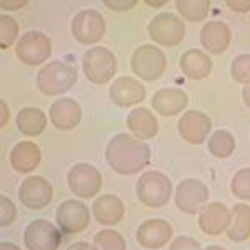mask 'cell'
<instances>
[{
    "label": "cell",
    "instance_id": "5",
    "mask_svg": "<svg viewBox=\"0 0 250 250\" xmlns=\"http://www.w3.org/2000/svg\"><path fill=\"white\" fill-rule=\"evenodd\" d=\"M130 65L137 77L147 80V82H154L164 75L165 68H167V59L160 48L147 43V45H140L134 52Z\"/></svg>",
    "mask_w": 250,
    "mask_h": 250
},
{
    "label": "cell",
    "instance_id": "23",
    "mask_svg": "<svg viewBox=\"0 0 250 250\" xmlns=\"http://www.w3.org/2000/svg\"><path fill=\"white\" fill-rule=\"evenodd\" d=\"M92 212H94L95 219L102 225H115L124 219L125 205L117 195H100L92 205Z\"/></svg>",
    "mask_w": 250,
    "mask_h": 250
},
{
    "label": "cell",
    "instance_id": "7",
    "mask_svg": "<svg viewBox=\"0 0 250 250\" xmlns=\"http://www.w3.org/2000/svg\"><path fill=\"white\" fill-rule=\"evenodd\" d=\"M148 35L160 45L175 47L185 37V25L180 17L164 12L148 22Z\"/></svg>",
    "mask_w": 250,
    "mask_h": 250
},
{
    "label": "cell",
    "instance_id": "3",
    "mask_svg": "<svg viewBox=\"0 0 250 250\" xmlns=\"http://www.w3.org/2000/svg\"><path fill=\"white\" fill-rule=\"evenodd\" d=\"M137 197L147 207H162L172 197V182L162 172H147L137 180Z\"/></svg>",
    "mask_w": 250,
    "mask_h": 250
},
{
    "label": "cell",
    "instance_id": "27",
    "mask_svg": "<svg viewBox=\"0 0 250 250\" xmlns=\"http://www.w3.org/2000/svg\"><path fill=\"white\" fill-rule=\"evenodd\" d=\"M235 150V139L229 130H217L208 139V152L217 159H227Z\"/></svg>",
    "mask_w": 250,
    "mask_h": 250
},
{
    "label": "cell",
    "instance_id": "17",
    "mask_svg": "<svg viewBox=\"0 0 250 250\" xmlns=\"http://www.w3.org/2000/svg\"><path fill=\"white\" fill-rule=\"evenodd\" d=\"M173 229L167 220L150 219L137 229V242L145 249H160L172 239Z\"/></svg>",
    "mask_w": 250,
    "mask_h": 250
},
{
    "label": "cell",
    "instance_id": "34",
    "mask_svg": "<svg viewBox=\"0 0 250 250\" xmlns=\"http://www.w3.org/2000/svg\"><path fill=\"white\" fill-rule=\"evenodd\" d=\"M168 250H202V245H200L195 239H192V237L180 235L172 240Z\"/></svg>",
    "mask_w": 250,
    "mask_h": 250
},
{
    "label": "cell",
    "instance_id": "11",
    "mask_svg": "<svg viewBox=\"0 0 250 250\" xmlns=\"http://www.w3.org/2000/svg\"><path fill=\"white\" fill-rule=\"evenodd\" d=\"M67 182L70 190L77 197L90 199L102 188V175L90 164H77L68 170Z\"/></svg>",
    "mask_w": 250,
    "mask_h": 250
},
{
    "label": "cell",
    "instance_id": "33",
    "mask_svg": "<svg viewBox=\"0 0 250 250\" xmlns=\"http://www.w3.org/2000/svg\"><path fill=\"white\" fill-rule=\"evenodd\" d=\"M17 217V208L9 197L0 195V227H9Z\"/></svg>",
    "mask_w": 250,
    "mask_h": 250
},
{
    "label": "cell",
    "instance_id": "10",
    "mask_svg": "<svg viewBox=\"0 0 250 250\" xmlns=\"http://www.w3.org/2000/svg\"><path fill=\"white\" fill-rule=\"evenodd\" d=\"M105 34V20L94 9L80 10L72 20V35L83 45L100 42Z\"/></svg>",
    "mask_w": 250,
    "mask_h": 250
},
{
    "label": "cell",
    "instance_id": "22",
    "mask_svg": "<svg viewBox=\"0 0 250 250\" xmlns=\"http://www.w3.org/2000/svg\"><path fill=\"white\" fill-rule=\"evenodd\" d=\"M40 160H42V152H40L39 145L30 142V140L19 142L10 152L12 167L20 173L34 172L39 167Z\"/></svg>",
    "mask_w": 250,
    "mask_h": 250
},
{
    "label": "cell",
    "instance_id": "6",
    "mask_svg": "<svg viewBox=\"0 0 250 250\" xmlns=\"http://www.w3.org/2000/svg\"><path fill=\"white\" fill-rule=\"evenodd\" d=\"M17 59L25 65H40L50 57L52 42L43 32L30 30L20 37L15 47Z\"/></svg>",
    "mask_w": 250,
    "mask_h": 250
},
{
    "label": "cell",
    "instance_id": "41",
    "mask_svg": "<svg viewBox=\"0 0 250 250\" xmlns=\"http://www.w3.org/2000/svg\"><path fill=\"white\" fill-rule=\"evenodd\" d=\"M0 250H20V247L12 244V242H2V244H0Z\"/></svg>",
    "mask_w": 250,
    "mask_h": 250
},
{
    "label": "cell",
    "instance_id": "38",
    "mask_svg": "<svg viewBox=\"0 0 250 250\" xmlns=\"http://www.w3.org/2000/svg\"><path fill=\"white\" fill-rule=\"evenodd\" d=\"M67 250H97V247L95 245L87 244V242H75V244H72Z\"/></svg>",
    "mask_w": 250,
    "mask_h": 250
},
{
    "label": "cell",
    "instance_id": "37",
    "mask_svg": "<svg viewBox=\"0 0 250 250\" xmlns=\"http://www.w3.org/2000/svg\"><path fill=\"white\" fill-rule=\"evenodd\" d=\"M25 5H27L25 0H2V2H0V7H2L3 10H19Z\"/></svg>",
    "mask_w": 250,
    "mask_h": 250
},
{
    "label": "cell",
    "instance_id": "40",
    "mask_svg": "<svg viewBox=\"0 0 250 250\" xmlns=\"http://www.w3.org/2000/svg\"><path fill=\"white\" fill-rule=\"evenodd\" d=\"M242 99H244V104L250 108V82L245 83L244 88H242Z\"/></svg>",
    "mask_w": 250,
    "mask_h": 250
},
{
    "label": "cell",
    "instance_id": "25",
    "mask_svg": "<svg viewBox=\"0 0 250 250\" xmlns=\"http://www.w3.org/2000/svg\"><path fill=\"white\" fill-rule=\"evenodd\" d=\"M47 127V115L37 107H23L17 114V128L27 137H39Z\"/></svg>",
    "mask_w": 250,
    "mask_h": 250
},
{
    "label": "cell",
    "instance_id": "30",
    "mask_svg": "<svg viewBox=\"0 0 250 250\" xmlns=\"http://www.w3.org/2000/svg\"><path fill=\"white\" fill-rule=\"evenodd\" d=\"M19 35V25L10 15H0V48L7 50Z\"/></svg>",
    "mask_w": 250,
    "mask_h": 250
},
{
    "label": "cell",
    "instance_id": "24",
    "mask_svg": "<svg viewBox=\"0 0 250 250\" xmlns=\"http://www.w3.org/2000/svg\"><path fill=\"white\" fill-rule=\"evenodd\" d=\"M180 70L187 79L202 80L207 79L212 72V59L205 52L190 48L180 57Z\"/></svg>",
    "mask_w": 250,
    "mask_h": 250
},
{
    "label": "cell",
    "instance_id": "36",
    "mask_svg": "<svg viewBox=\"0 0 250 250\" xmlns=\"http://www.w3.org/2000/svg\"><path fill=\"white\" fill-rule=\"evenodd\" d=\"M227 7L233 12H249L250 10V0H227Z\"/></svg>",
    "mask_w": 250,
    "mask_h": 250
},
{
    "label": "cell",
    "instance_id": "39",
    "mask_svg": "<svg viewBox=\"0 0 250 250\" xmlns=\"http://www.w3.org/2000/svg\"><path fill=\"white\" fill-rule=\"evenodd\" d=\"M0 108H2V119H0V125L5 127V124L9 122V107L3 100H0Z\"/></svg>",
    "mask_w": 250,
    "mask_h": 250
},
{
    "label": "cell",
    "instance_id": "8",
    "mask_svg": "<svg viewBox=\"0 0 250 250\" xmlns=\"http://www.w3.org/2000/svg\"><path fill=\"white\" fill-rule=\"evenodd\" d=\"M23 244L29 250H57L62 244V230L48 220H34L27 225Z\"/></svg>",
    "mask_w": 250,
    "mask_h": 250
},
{
    "label": "cell",
    "instance_id": "20",
    "mask_svg": "<svg viewBox=\"0 0 250 250\" xmlns=\"http://www.w3.org/2000/svg\"><path fill=\"white\" fill-rule=\"evenodd\" d=\"M187 104H188L187 94L175 87L160 88L152 97V107H154V110L164 117H172L180 114L187 107Z\"/></svg>",
    "mask_w": 250,
    "mask_h": 250
},
{
    "label": "cell",
    "instance_id": "4",
    "mask_svg": "<svg viewBox=\"0 0 250 250\" xmlns=\"http://www.w3.org/2000/svg\"><path fill=\"white\" fill-rule=\"evenodd\" d=\"M82 67L85 72V77L92 83L104 85L114 79L117 72V59L108 48L94 47L83 54Z\"/></svg>",
    "mask_w": 250,
    "mask_h": 250
},
{
    "label": "cell",
    "instance_id": "26",
    "mask_svg": "<svg viewBox=\"0 0 250 250\" xmlns=\"http://www.w3.org/2000/svg\"><path fill=\"white\" fill-rule=\"evenodd\" d=\"M232 225L227 230L229 239L233 242H245L250 237V207L237 204L232 208Z\"/></svg>",
    "mask_w": 250,
    "mask_h": 250
},
{
    "label": "cell",
    "instance_id": "12",
    "mask_svg": "<svg viewBox=\"0 0 250 250\" xmlns=\"http://www.w3.org/2000/svg\"><path fill=\"white\" fill-rule=\"evenodd\" d=\"M57 224L59 229L65 233H80L85 230L90 222V212L87 205L79 200H65L57 208Z\"/></svg>",
    "mask_w": 250,
    "mask_h": 250
},
{
    "label": "cell",
    "instance_id": "31",
    "mask_svg": "<svg viewBox=\"0 0 250 250\" xmlns=\"http://www.w3.org/2000/svg\"><path fill=\"white\" fill-rule=\"evenodd\" d=\"M232 193L240 200H250V168H240L230 184Z\"/></svg>",
    "mask_w": 250,
    "mask_h": 250
},
{
    "label": "cell",
    "instance_id": "32",
    "mask_svg": "<svg viewBox=\"0 0 250 250\" xmlns=\"http://www.w3.org/2000/svg\"><path fill=\"white\" fill-rule=\"evenodd\" d=\"M230 75L235 82L244 83V85L250 82V54H242L233 59Z\"/></svg>",
    "mask_w": 250,
    "mask_h": 250
},
{
    "label": "cell",
    "instance_id": "29",
    "mask_svg": "<svg viewBox=\"0 0 250 250\" xmlns=\"http://www.w3.org/2000/svg\"><path fill=\"white\" fill-rule=\"evenodd\" d=\"M94 245L97 250H127V244H125L122 233L112 230V229H105V230L95 233Z\"/></svg>",
    "mask_w": 250,
    "mask_h": 250
},
{
    "label": "cell",
    "instance_id": "1",
    "mask_svg": "<svg viewBox=\"0 0 250 250\" xmlns=\"http://www.w3.org/2000/svg\"><path fill=\"white\" fill-rule=\"evenodd\" d=\"M105 159L114 172L120 175H132L148 164L150 147L134 135L117 134L107 145Z\"/></svg>",
    "mask_w": 250,
    "mask_h": 250
},
{
    "label": "cell",
    "instance_id": "9",
    "mask_svg": "<svg viewBox=\"0 0 250 250\" xmlns=\"http://www.w3.org/2000/svg\"><path fill=\"white\" fill-rule=\"evenodd\" d=\"M173 200L180 212L193 215L202 210L204 204L208 200V188L197 179H185L177 185Z\"/></svg>",
    "mask_w": 250,
    "mask_h": 250
},
{
    "label": "cell",
    "instance_id": "18",
    "mask_svg": "<svg viewBox=\"0 0 250 250\" xmlns=\"http://www.w3.org/2000/svg\"><path fill=\"white\" fill-rule=\"evenodd\" d=\"M48 117H50V122L54 124L55 128H59V130H72L80 124L82 108L74 99L63 97V99H59L52 104L50 110H48Z\"/></svg>",
    "mask_w": 250,
    "mask_h": 250
},
{
    "label": "cell",
    "instance_id": "42",
    "mask_svg": "<svg viewBox=\"0 0 250 250\" xmlns=\"http://www.w3.org/2000/svg\"><path fill=\"white\" fill-rule=\"evenodd\" d=\"M148 7H162L167 3V0H145Z\"/></svg>",
    "mask_w": 250,
    "mask_h": 250
},
{
    "label": "cell",
    "instance_id": "21",
    "mask_svg": "<svg viewBox=\"0 0 250 250\" xmlns=\"http://www.w3.org/2000/svg\"><path fill=\"white\" fill-rule=\"evenodd\" d=\"M127 127L130 134L139 140L154 139L159 132V120L154 115V112L148 108L139 107L130 110L127 117Z\"/></svg>",
    "mask_w": 250,
    "mask_h": 250
},
{
    "label": "cell",
    "instance_id": "2",
    "mask_svg": "<svg viewBox=\"0 0 250 250\" xmlns=\"http://www.w3.org/2000/svg\"><path fill=\"white\" fill-rule=\"evenodd\" d=\"M77 82V68L62 60L48 62L39 70L37 85L43 95H62Z\"/></svg>",
    "mask_w": 250,
    "mask_h": 250
},
{
    "label": "cell",
    "instance_id": "16",
    "mask_svg": "<svg viewBox=\"0 0 250 250\" xmlns=\"http://www.w3.org/2000/svg\"><path fill=\"white\" fill-rule=\"evenodd\" d=\"M110 99L115 105L128 108L140 104L145 99V87L132 77H119L108 88Z\"/></svg>",
    "mask_w": 250,
    "mask_h": 250
},
{
    "label": "cell",
    "instance_id": "35",
    "mask_svg": "<svg viewBox=\"0 0 250 250\" xmlns=\"http://www.w3.org/2000/svg\"><path fill=\"white\" fill-rule=\"evenodd\" d=\"M105 7L115 12H127L130 9H134L137 0H105Z\"/></svg>",
    "mask_w": 250,
    "mask_h": 250
},
{
    "label": "cell",
    "instance_id": "28",
    "mask_svg": "<svg viewBox=\"0 0 250 250\" xmlns=\"http://www.w3.org/2000/svg\"><path fill=\"white\" fill-rule=\"evenodd\" d=\"M175 7L184 19L190 22H200L207 17L210 2L208 0H177Z\"/></svg>",
    "mask_w": 250,
    "mask_h": 250
},
{
    "label": "cell",
    "instance_id": "19",
    "mask_svg": "<svg viewBox=\"0 0 250 250\" xmlns=\"http://www.w3.org/2000/svg\"><path fill=\"white\" fill-rule=\"evenodd\" d=\"M232 39V32L227 23L220 20H212L207 22L200 30V43L208 54L219 55L227 50L229 43Z\"/></svg>",
    "mask_w": 250,
    "mask_h": 250
},
{
    "label": "cell",
    "instance_id": "14",
    "mask_svg": "<svg viewBox=\"0 0 250 250\" xmlns=\"http://www.w3.org/2000/svg\"><path fill=\"white\" fill-rule=\"evenodd\" d=\"M232 210L220 202L205 204L204 208L199 212V225L204 233L207 235H220L229 230L232 225Z\"/></svg>",
    "mask_w": 250,
    "mask_h": 250
},
{
    "label": "cell",
    "instance_id": "15",
    "mask_svg": "<svg viewBox=\"0 0 250 250\" xmlns=\"http://www.w3.org/2000/svg\"><path fill=\"white\" fill-rule=\"evenodd\" d=\"M212 130V122L207 114L199 110H187L179 120V134L188 144L199 145L205 142Z\"/></svg>",
    "mask_w": 250,
    "mask_h": 250
},
{
    "label": "cell",
    "instance_id": "13",
    "mask_svg": "<svg viewBox=\"0 0 250 250\" xmlns=\"http://www.w3.org/2000/svg\"><path fill=\"white\" fill-rule=\"evenodd\" d=\"M52 195H54L52 185L43 177L39 175L27 177L19 188L20 202L25 205V207L34 208V210L47 207L52 200Z\"/></svg>",
    "mask_w": 250,
    "mask_h": 250
},
{
    "label": "cell",
    "instance_id": "43",
    "mask_svg": "<svg viewBox=\"0 0 250 250\" xmlns=\"http://www.w3.org/2000/svg\"><path fill=\"white\" fill-rule=\"evenodd\" d=\"M205 250H225L224 247H219V245H210V247H207Z\"/></svg>",
    "mask_w": 250,
    "mask_h": 250
}]
</instances>
